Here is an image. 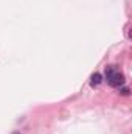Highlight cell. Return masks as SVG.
I'll return each mask as SVG.
<instances>
[{
    "label": "cell",
    "mask_w": 132,
    "mask_h": 134,
    "mask_svg": "<svg viewBox=\"0 0 132 134\" xmlns=\"http://www.w3.org/2000/svg\"><path fill=\"white\" fill-rule=\"evenodd\" d=\"M101 81H103V78H101V75L97 72V73H93V75H92V78H90V86H93V87H95V86H98Z\"/></svg>",
    "instance_id": "cell-2"
},
{
    "label": "cell",
    "mask_w": 132,
    "mask_h": 134,
    "mask_svg": "<svg viewBox=\"0 0 132 134\" xmlns=\"http://www.w3.org/2000/svg\"><path fill=\"white\" fill-rule=\"evenodd\" d=\"M106 78H107V83L113 87H118L124 83V75L120 73L115 67H106Z\"/></svg>",
    "instance_id": "cell-1"
},
{
    "label": "cell",
    "mask_w": 132,
    "mask_h": 134,
    "mask_svg": "<svg viewBox=\"0 0 132 134\" xmlns=\"http://www.w3.org/2000/svg\"><path fill=\"white\" fill-rule=\"evenodd\" d=\"M13 134H20V133H13Z\"/></svg>",
    "instance_id": "cell-4"
},
{
    "label": "cell",
    "mask_w": 132,
    "mask_h": 134,
    "mask_svg": "<svg viewBox=\"0 0 132 134\" xmlns=\"http://www.w3.org/2000/svg\"><path fill=\"white\" fill-rule=\"evenodd\" d=\"M121 94H123V95H128V94H129V89H128V87H123V89H121Z\"/></svg>",
    "instance_id": "cell-3"
}]
</instances>
